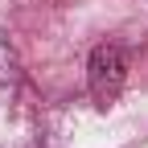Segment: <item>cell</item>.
<instances>
[{
    "mask_svg": "<svg viewBox=\"0 0 148 148\" xmlns=\"http://www.w3.org/2000/svg\"><path fill=\"white\" fill-rule=\"evenodd\" d=\"M123 53L115 45H99L95 53H90V90H95V99L107 103V99H115V90L123 82Z\"/></svg>",
    "mask_w": 148,
    "mask_h": 148,
    "instance_id": "obj_1",
    "label": "cell"
}]
</instances>
